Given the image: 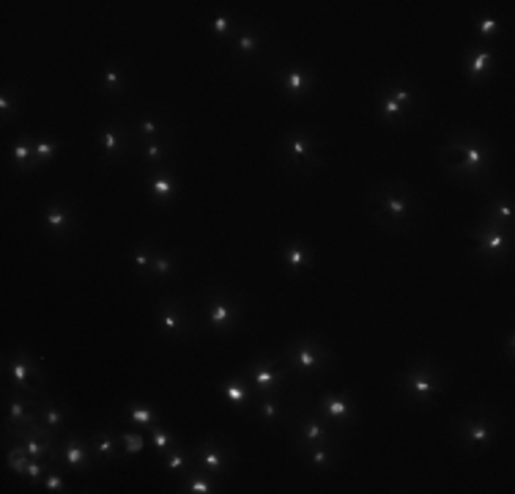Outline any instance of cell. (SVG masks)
I'll return each mask as SVG.
<instances>
[{"instance_id":"3957f363","label":"cell","mask_w":515,"mask_h":494,"mask_svg":"<svg viewBox=\"0 0 515 494\" xmlns=\"http://www.w3.org/2000/svg\"><path fill=\"white\" fill-rule=\"evenodd\" d=\"M400 390L409 401H417V404H428L433 396H438L441 390V379L436 373V368L430 362H422L417 368H411L403 379H400Z\"/></svg>"},{"instance_id":"5bb4252c","label":"cell","mask_w":515,"mask_h":494,"mask_svg":"<svg viewBox=\"0 0 515 494\" xmlns=\"http://www.w3.org/2000/svg\"><path fill=\"white\" fill-rule=\"evenodd\" d=\"M464 431H466V442L472 448H488L491 440H493V426L485 415H477V417H464Z\"/></svg>"},{"instance_id":"60d3db41","label":"cell","mask_w":515,"mask_h":494,"mask_svg":"<svg viewBox=\"0 0 515 494\" xmlns=\"http://www.w3.org/2000/svg\"><path fill=\"white\" fill-rule=\"evenodd\" d=\"M499 28H502V20L499 17H488V20H477L474 22L477 36H493V33H499Z\"/></svg>"},{"instance_id":"d4e9b609","label":"cell","mask_w":515,"mask_h":494,"mask_svg":"<svg viewBox=\"0 0 515 494\" xmlns=\"http://www.w3.org/2000/svg\"><path fill=\"white\" fill-rule=\"evenodd\" d=\"M181 475H184V486H187V492H195V494L214 492V481H212V478H206V475H200L198 470L187 467Z\"/></svg>"},{"instance_id":"d6a6232c","label":"cell","mask_w":515,"mask_h":494,"mask_svg":"<svg viewBox=\"0 0 515 494\" xmlns=\"http://www.w3.org/2000/svg\"><path fill=\"white\" fill-rule=\"evenodd\" d=\"M28 461H31V453H28V450L22 448L19 442L8 448V467H11V470H14L17 475L28 472Z\"/></svg>"},{"instance_id":"8fae6325","label":"cell","mask_w":515,"mask_h":494,"mask_svg":"<svg viewBox=\"0 0 515 494\" xmlns=\"http://www.w3.org/2000/svg\"><path fill=\"white\" fill-rule=\"evenodd\" d=\"M288 143V154H285V165H294V168H307L310 162H315V137L301 132V130H291L283 137Z\"/></svg>"},{"instance_id":"f35d334b","label":"cell","mask_w":515,"mask_h":494,"mask_svg":"<svg viewBox=\"0 0 515 494\" xmlns=\"http://www.w3.org/2000/svg\"><path fill=\"white\" fill-rule=\"evenodd\" d=\"M173 272H175V261H173V256L154 253V258H151V275L165 277V275H173Z\"/></svg>"},{"instance_id":"83f0119b","label":"cell","mask_w":515,"mask_h":494,"mask_svg":"<svg viewBox=\"0 0 515 494\" xmlns=\"http://www.w3.org/2000/svg\"><path fill=\"white\" fill-rule=\"evenodd\" d=\"M102 88L107 91V96H121V91H124V75H121V69H118L116 63L104 66V75H102Z\"/></svg>"},{"instance_id":"b9f144b4","label":"cell","mask_w":515,"mask_h":494,"mask_svg":"<svg viewBox=\"0 0 515 494\" xmlns=\"http://www.w3.org/2000/svg\"><path fill=\"white\" fill-rule=\"evenodd\" d=\"M312 464L321 467V470L332 464V450H329V445H312Z\"/></svg>"},{"instance_id":"bcb514c9","label":"cell","mask_w":515,"mask_h":494,"mask_svg":"<svg viewBox=\"0 0 515 494\" xmlns=\"http://www.w3.org/2000/svg\"><path fill=\"white\" fill-rule=\"evenodd\" d=\"M389 93H392V96H395V99H397L400 105H409V102L414 99V93H411V91L406 88V86H395V88L389 86Z\"/></svg>"},{"instance_id":"ffe728a7","label":"cell","mask_w":515,"mask_h":494,"mask_svg":"<svg viewBox=\"0 0 515 494\" xmlns=\"http://www.w3.org/2000/svg\"><path fill=\"white\" fill-rule=\"evenodd\" d=\"M124 412H127L129 423H134V426H143V429H151V426H157L159 423V415H157V409L151 404H129L124 406Z\"/></svg>"},{"instance_id":"9a60e30c","label":"cell","mask_w":515,"mask_h":494,"mask_svg":"<svg viewBox=\"0 0 515 494\" xmlns=\"http://www.w3.org/2000/svg\"><path fill=\"white\" fill-rule=\"evenodd\" d=\"M200 467L212 475H222L228 470V458L222 456V445L216 440H203L200 442Z\"/></svg>"},{"instance_id":"9c48e42d","label":"cell","mask_w":515,"mask_h":494,"mask_svg":"<svg viewBox=\"0 0 515 494\" xmlns=\"http://www.w3.org/2000/svg\"><path fill=\"white\" fill-rule=\"evenodd\" d=\"M157 314H159V321H162V332L168 335V338H187L189 332H192V324H189V316H187V311H184V305L181 302H175V300H162L159 305H157Z\"/></svg>"},{"instance_id":"1f68e13d","label":"cell","mask_w":515,"mask_h":494,"mask_svg":"<svg viewBox=\"0 0 515 494\" xmlns=\"http://www.w3.org/2000/svg\"><path fill=\"white\" fill-rule=\"evenodd\" d=\"M55 151H58V143H55V140H49V137H36V143H33V165L49 162V160L55 157Z\"/></svg>"},{"instance_id":"7a4b0ae2","label":"cell","mask_w":515,"mask_h":494,"mask_svg":"<svg viewBox=\"0 0 515 494\" xmlns=\"http://www.w3.org/2000/svg\"><path fill=\"white\" fill-rule=\"evenodd\" d=\"M455 151L461 160V165H455V171L450 173H469L472 179H477L485 168H488V148H485V140L477 135V132H466V135H452L444 146V154Z\"/></svg>"},{"instance_id":"603a6c76","label":"cell","mask_w":515,"mask_h":494,"mask_svg":"<svg viewBox=\"0 0 515 494\" xmlns=\"http://www.w3.org/2000/svg\"><path fill=\"white\" fill-rule=\"evenodd\" d=\"M36 420H42L49 429H63L66 426V415L63 409L52 404V401H36Z\"/></svg>"},{"instance_id":"277c9868","label":"cell","mask_w":515,"mask_h":494,"mask_svg":"<svg viewBox=\"0 0 515 494\" xmlns=\"http://www.w3.org/2000/svg\"><path fill=\"white\" fill-rule=\"evenodd\" d=\"M241 318V305L236 300V291H219L216 288L206 305V321L209 327L219 330L222 335H230V330L239 324Z\"/></svg>"},{"instance_id":"ba28073f","label":"cell","mask_w":515,"mask_h":494,"mask_svg":"<svg viewBox=\"0 0 515 494\" xmlns=\"http://www.w3.org/2000/svg\"><path fill=\"white\" fill-rule=\"evenodd\" d=\"M247 379H253L260 396H274L285 382V371L269 357H255L247 365Z\"/></svg>"},{"instance_id":"52a82bcc","label":"cell","mask_w":515,"mask_h":494,"mask_svg":"<svg viewBox=\"0 0 515 494\" xmlns=\"http://www.w3.org/2000/svg\"><path fill=\"white\" fill-rule=\"evenodd\" d=\"M474 239H477V253L480 256L499 258L510 247V225H499L493 223V220H485L482 225H477Z\"/></svg>"},{"instance_id":"d6986e66","label":"cell","mask_w":515,"mask_h":494,"mask_svg":"<svg viewBox=\"0 0 515 494\" xmlns=\"http://www.w3.org/2000/svg\"><path fill=\"white\" fill-rule=\"evenodd\" d=\"M72 225V206L66 201H52L47 209V231L49 233H66Z\"/></svg>"},{"instance_id":"7402d4cb","label":"cell","mask_w":515,"mask_h":494,"mask_svg":"<svg viewBox=\"0 0 515 494\" xmlns=\"http://www.w3.org/2000/svg\"><path fill=\"white\" fill-rule=\"evenodd\" d=\"M36 420V412H28L25 409V399L22 396H14L11 401H8V429H19V426H28V423H33Z\"/></svg>"},{"instance_id":"e0dca14e","label":"cell","mask_w":515,"mask_h":494,"mask_svg":"<svg viewBox=\"0 0 515 494\" xmlns=\"http://www.w3.org/2000/svg\"><path fill=\"white\" fill-rule=\"evenodd\" d=\"M280 83H283V88L288 91V96L299 99V96H304V93L310 91L312 77H310V72H304V69H299V66H291V69H283Z\"/></svg>"},{"instance_id":"7c38bea8","label":"cell","mask_w":515,"mask_h":494,"mask_svg":"<svg viewBox=\"0 0 515 494\" xmlns=\"http://www.w3.org/2000/svg\"><path fill=\"white\" fill-rule=\"evenodd\" d=\"M318 412L324 415L326 423L335 426H345L354 420V401L345 393H324L318 401Z\"/></svg>"},{"instance_id":"8992f818","label":"cell","mask_w":515,"mask_h":494,"mask_svg":"<svg viewBox=\"0 0 515 494\" xmlns=\"http://www.w3.org/2000/svg\"><path fill=\"white\" fill-rule=\"evenodd\" d=\"M8 373H11V382L28 393V396H39V385H33V379L42 382V373H39V357H31L25 349H17L11 357H8Z\"/></svg>"},{"instance_id":"2e32d148","label":"cell","mask_w":515,"mask_h":494,"mask_svg":"<svg viewBox=\"0 0 515 494\" xmlns=\"http://www.w3.org/2000/svg\"><path fill=\"white\" fill-rule=\"evenodd\" d=\"M280 258L285 261V267H288V272H294V275H299L301 270H307V264H310V247L304 245V242H288V245H283L280 247Z\"/></svg>"},{"instance_id":"cb8c5ba5","label":"cell","mask_w":515,"mask_h":494,"mask_svg":"<svg viewBox=\"0 0 515 494\" xmlns=\"http://www.w3.org/2000/svg\"><path fill=\"white\" fill-rule=\"evenodd\" d=\"M33 137L22 135L17 143H14V148H11V157H14V162H17V168L19 171H28V168H33Z\"/></svg>"},{"instance_id":"836d02e7","label":"cell","mask_w":515,"mask_h":494,"mask_svg":"<svg viewBox=\"0 0 515 494\" xmlns=\"http://www.w3.org/2000/svg\"><path fill=\"white\" fill-rule=\"evenodd\" d=\"M165 456H168V458H165V467L173 470V472H184V470L189 467V456H187V450L181 448L178 442H175Z\"/></svg>"},{"instance_id":"ab89813d","label":"cell","mask_w":515,"mask_h":494,"mask_svg":"<svg viewBox=\"0 0 515 494\" xmlns=\"http://www.w3.org/2000/svg\"><path fill=\"white\" fill-rule=\"evenodd\" d=\"M258 47H260L258 33H253L250 28H244V31H241V36H239V45H236V49H239L241 55H253V52H258Z\"/></svg>"},{"instance_id":"7bdbcfd3","label":"cell","mask_w":515,"mask_h":494,"mask_svg":"<svg viewBox=\"0 0 515 494\" xmlns=\"http://www.w3.org/2000/svg\"><path fill=\"white\" fill-rule=\"evenodd\" d=\"M121 442H124V450H127V453H140L143 445H145V437L132 434V431H124V434H121Z\"/></svg>"},{"instance_id":"d590c367","label":"cell","mask_w":515,"mask_h":494,"mask_svg":"<svg viewBox=\"0 0 515 494\" xmlns=\"http://www.w3.org/2000/svg\"><path fill=\"white\" fill-rule=\"evenodd\" d=\"M258 409H260V420L266 426H271V423L280 420V409H277V399L274 396H260L258 399Z\"/></svg>"},{"instance_id":"5b68a950","label":"cell","mask_w":515,"mask_h":494,"mask_svg":"<svg viewBox=\"0 0 515 494\" xmlns=\"http://www.w3.org/2000/svg\"><path fill=\"white\" fill-rule=\"evenodd\" d=\"M285 360H288V365L296 368L299 373H315V371H321V368L329 362L326 352H324L312 338H307V335H301V338H296V341L291 344V349L285 352Z\"/></svg>"},{"instance_id":"4316f807","label":"cell","mask_w":515,"mask_h":494,"mask_svg":"<svg viewBox=\"0 0 515 494\" xmlns=\"http://www.w3.org/2000/svg\"><path fill=\"white\" fill-rule=\"evenodd\" d=\"M485 220H493V223L510 225V228H513V206H510V201H507V198H496V201L491 203Z\"/></svg>"},{"instance_id":"4fadbf2b","label":"cell","mask_w":515,"mask_h":494,"mask_svg":"<svg viewBox=\"0 0 515 494\" xmlns=\"http://www.w3.org/2000/svg\"><path fill=\"white\" fill-rule=\"evenodd\" d=\"M301 448H312V445H329V429L324 415L315 409L310 417H304L299 426V437H296Z\"/></svg>"},{"instance_id":"8d00e7d4","label":"cell","mask_w":515,"mask_h":494,"mask_svg":"<svg viewBox=\"0 0 515 494\" xmlns=\"http://www.w3.org/2000/svg\"><path fill=\"white\" fill-rule=\"evenodd\" d=\"M151 445L159 450V453H168V450L175 445V437H173L171 431H165V429L157 423V426H151Z\"/></svg>"},{"instance_id":"44dd1931","label":"cell","mask_w":515,"mask_h":494,"mask_svg":"<svg viewBox=\"0 0 515 494\" xmlns=\"http://www.w3.org/2000/svg\"><path fill=\"white\" fill-rule=\"evenodd\" d=\"M148 192L157 198V203H168V198L175 195V179L171 173H157L148 179Z\"/></svg>"},{"instance_id":"4dcf8cb0","label":"cell","mask_w":515,"mask_h":494,"mask_svg":"<svg viewBox=\"0 0 515 494\" xmlns=\"http://www.w3.org/2000/svg\"><path fill=\"white\" fill-rule=\"evenodd\" d=\"M151 258H154V250H151V245H145V242H137V245H134V272H137L140 277L151 275Z\"/></svg>"},{"instance_id":"f1b7e54d","label":"cell","mask_w":515,"mask_h":494,"mask_svg":"<svg viewBox=\"0 0 515 494\" xmlns=\"http://www.w3.org/2000/svg\"><path fill=\"white\" fill-rule=\"evenodd\" d=\"M90 448H93V453H96L99 458L110 461V458H113V453H116V440H113V434H110V431H96V434H93V440H90Z\"/></svg>"},{"instance_id":"e575fe53","label":"cell","mask_w":515,"mask_h":494,"mask_svg":"<svg viewBox=\"0 0 515 494\" xmlns=\"http://www.w3.org/2000/svg\"><path fill=\"white\" fill-rule=\"evenodd\" d=\"M493 61V55L488 52V49H477L472 55V61H469V77L472 80H480L485 72H488V63Z\"/></svg>"},{"instance_id":"ee69618b","label":"cell","mask_w":515,"mask_h":494,"mask_svg":"<svg viewBox=\"0 0 515 494\" xmlns=\"http://www.w3.org/2000/svg\"><path fill=\"white\" fill-rule=\"evenodd\" d=\"M233 28H236V25H233V20H230V17H216V20H212V31L219 33V36H228Z\"/></svg>"},{"instance_id":"484cf974","label":"cell","mask_w":515,"mask_h":494,"mask_svg":"<svg viewBox=\"0 0 515 494\" xmlns=\"http://www.w3.org/2000/svg\"><path fill=\"white\" fill-rule=\"evenodd\" d=\"M171 151V137H159V140H143V160L148 162H162Z\"/></svg>"},{"instance_id":"74e56055","label":"cell","mask_w":515,"mask_h":494,"mask_svg":"<svg viewBox=\"0 0 515 494\" xmlns=\"http://www.w3.org/2000/svg\"><path fill=\"white\" fill-rule=\"evenodd\" d=\"M381 116H384L386 121H395V118H400V116H406V110H403V105L386 91L384 96H381Z\"/></svg>"},{"instance_id":"f6af8a7d","label":"cell","mask_w":515,"mask_h":494,"mask_svg":"<svg viewBox=\"0 0 515 494\" xmlns=\"http://www.w3.org/2000/svg\"><path fill=\"white\" fill-rule=\"evenodd\" d=\"M44 489L47 492H63V475L61 472H49L44 478Z\"/></svg>"},{"instance_id":"ac0fdd59","label":"cell","mask_w":515,"mask_h":494,"mask_svg":"<svg viewBox=\"0 0 515 494\" xmlns=\"http://www.w3.org/2000/svg\"><path fill=\"white\" fill-rule=\"evenodd\" d=\"M99 143H102V151L107 157V162H116L127 146V132L121 127H104L99 132Z\"/></svg>"},{"instance_id":"7dc6e473","label":"cell","mask_w":515,"mask_h":494,"mask_svg":"<svg viewBox=\"0 0 515 494\" xmlns=\"http://www.w3.org/2000/svg\"><path fill=\"white\" fill-rule=\"evenodd\" d=\"M0 113H3V121H8V118H11V96H8V91H3V99H0Z\"/></svg>"},{"instance_id":"6da1fadb","label":"cell","mask_w":515,"mask_h":494,"mask_svg":"<svg viewBox=\"0 0 515 494\" xmlns=\"http://www.w3.org/2000/svg\"><path fill=\"white\" fill-rule=\"evenodd\" d=\"M376 201H379V223L389 225V228H406L411 225V217H414V198L409 190L403 187H395V184H386L376 192Z\"/></svg>"},{"instance_id":"f546056e","label":"cell","mask_w":515,"mask_h":494,"mask_svg":"<svg viewBox=\"0 0 515 494\" xmlns=\"http://www.w3.org/2000/svg\"><path fill=\"white\" fill-rule=\"evenodd\" d=\"M225 396H228V401H230V404H236V406L250 404V396H247V387H244V379H241V376L228 379V385H225Z\"/></svg>"},{"instance_id":"30bf717a","label":"cell","mask_w":515,"mask_h":494,"mask_svg":"<svg viewBox=\"0 0 515 494\" xmlns=\"http://www.w3.org/2000/svg\"><path fill=\"white\" fill-rule=\"evenodd\" d=\"M90 450L86 442H80V440H74V437H69L61 448L55 445V450H52V461H58V464H63V467H69V470H74V472H88L90 467H93V461H90Z\"/></svg>"}]
</instances>
